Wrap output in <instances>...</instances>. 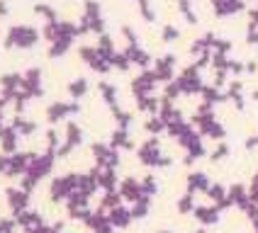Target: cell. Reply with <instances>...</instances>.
<instances>
[{"mask_svg":"<svg viewBox=\"0 0 258 233\" xmlns=\"http://www.w3.org/2000/svg\"><path fill=\"white\" fill-rule=\"evenodd\" d=\"M39 39V32L32 25H13L5 34V44L8 46H32Z\"/></svg>","mask_w":258,"mask_h":233,"instance_id":"cell-1","label":"cell"},{"mask_svg":"<svg viewBox=\"0 0 258 233\" xmlns=\"http://www.w3.org/2000/svg\"><path fill=\"white\" fill-rule=\"evenodd\" d=\"M0 15H8V3L5 0H0Z\"/></svg>","mask_w":258,"mask_h":233,"instance_id":"cell-4","label":"cell"},{"mask_svg":"<svg viewBox=\"0 0 258 233\" xmlns=\"http://www.w3.org/2000/svg\"><path fill=\"white\" fill-rule=\"evenodd\" d=\"M34 13H37V15H46L49 20L54 17V10H51V8H49L46 3H37V5H34Z\"/></svg>","mask_w":258,"mask_h":233,"instance_id":"cell-3","label":"cell"},{"mask_svg":"<svg viewBox=\"0 0 258 233\" xmlns=\"http://www.w3.org/2000/svg\"><path fill=\"white\" fill-rule=\"evenodd\" d=\"M20 83H22V80H20L17 73H5V75H3V85L5 87H17Z\"/></svg>","mask_w":258,"mask_h":233,"instance_id":"cell-2","label":"cell"}]
</instances>
